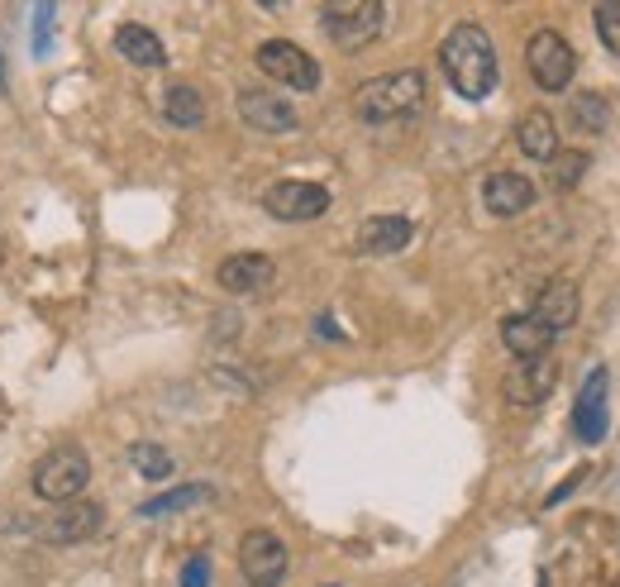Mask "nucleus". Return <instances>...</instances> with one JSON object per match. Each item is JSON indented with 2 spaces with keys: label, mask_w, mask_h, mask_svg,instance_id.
Returning a JSON list of instances; mask_svg holds the SVG:
<instances>
[{
  "label": "nucleus",
  "mask_w": 620,
  "mask_h": 587,
  "mask_svg": "<svg viewBox=\"0 0 620 587\" xmlns=\"http://www.w3.org/2000/svg\"><path fill=\"white\" fill-rule=\"evenodd\" d=\"M439 67H444L449 87L463 95V101H487L492 87H496V48L482 24L463 20L453 24L439 44Z\"/></svg>",
  "instance_id": "nucleus-1"
},
{
  "label": "nucleus",
  "mask_w": 620,
  "mask_h": 587,
  "mask_svg": "<svg viewBox=\"0 0 620 587\" xmlns=\"http://www.w3.org/2000/svg\"><path fill=\"white\" fill-rule=\"evenodd\" d=\"M425 105V77L416 67L406 72H387V77H372L353 91V115L363 125H392V120H410Z\"/></svg>",
  "instance_id": "nucleus-2"
},
{
  "label": "nucleus",
  "mask_w": 620,
  "mask_h": 587,
  "mask_svg": "<svg viewBox=\"0 0 620 587\" xmlns=\"http://www.w3.org/2000/svg\"><path fill=\"white\" fill-rule=\"evenodd\" d=\"M382 24H387V5L382 0H329V5H320V30L343 53L368 48L382 34Z\"/></svg>",
  "instance_id": "nucleus-3"
},
{
  "label": "nucleus",
  "mask_w": 620,
  "mask_h": 587,
  "mask_svg": "<svg viewBox=\"0 0 620 587\" xmlns=\"http://www.w3.org/2000/svg\"><path fill=\"white\" fill-rule=\"evenodd\" d=\"M87 483H91V459L81 454L77 444L53 449V454H44V459H38V469H34V493L44 501H53V507L77 501Z\"/></svg>",
  "instance_id": "nucleus-4"
},
{
  "label": "nucleus",
  "mask_w": 620,
  "mask_h": 587,
  "mask_svg": "<svg viewBox=\"0 0 620 587\" xmlns=\"http://www.w3.org/2000/svg\"><path fill=\"white\" fill-rule=\"evenodd\" d=\"M526 67L540 91H568V81L577 72V53L559 30H540L526 44Z\"/></svg>",
  "instance_id": "nucleus-5"
},
{
  "label": "nucleus",
  "mask_w": 620,
  "mask_h": 587,
  "mask_svg": "<svg viewBox=\"0 0 620 587\" xmlns=\"http://www.w3.org/2000/svg\"><path fill=\"white\" fill-rule=\"evenodd\" d=\"M263 211L272 221H286V225H306V221H320L329 211V191L320 182H301V177H286V182H272L263 191Z\"/></svg>",
  "instance_id": "nucleus-6"
},
{
  "label": "nucleus",
  "mask_w": 620,
  "mask_h": 587,
  "mask_svg": "<svg viewBox=\"0 0 620 587\" xmlns=\"http://www.w3.org/2000/svg\"><path fill=\"white\" fill-rule=\"evenodd\" d=\"M272 81H282V87L292 91H315L320 87V63L311 58L301 44L292 38H268V44H258V58H253Z\"/></svg>",
  "instance_id": "nucleus-7"
},
{
  "label": "nucleus",
  "mask_w": 620,
  "mask_h": 587,
  "mask_svg": "<svg viewBox=\"0 0 620 587\" xmlns=\"http://www.w3.org/2000/svg\"><path fill=\"white\" fill-rule=\"evenodd\" d=\"M239 568L248 587H278L286 568H292V554H286V544L272 530H248L239 540Z\"/></svg>",
  "instance_id": "nucleus-8"
},
{
  "label": "nucleus",
  "mask_w": 620,
  "mask_h": 587,
  "mask_svg": "<svg viewBox=\"0 0 620 587\" xmlns=\"http://www.w3.org/2000/svg\"><path fill=\"white\" fill-rule=\"evenodd\" d=\"M38 526V540L48 544H77V540H91L95 530L105 526V511L95 507V501H63V507H53V516H44Z\"/></svg>",
  "instance_id": "nucleus-9"
},
{
  "label": "nucleus",
  "mask_w": 620,
  "mask_h": 587,
  "mask_svg": "<svg viewBox=\"0 0 620 587\" xmlns=\"http://www.w3.org/2000/svg\"><path fill=\"white\" fill-rule=\"evenodd\" d=\"M606 392H611V373L597 363L577 392V406H573V430L583 444H601L606 440Z\"/></svg>",
  "instance_id": "nucleus-10"
},
{
  "label": "nucleus",
  "mask_w": 620,
  "mask_h": 587,
  "mask_svg": "<svg viewBox=\"0 0 620 587\" xmlns=\"http://www.w3.org/2000/svg\"><path fill=\"white\" fill-rule=\"evenodd\" d=\"M554 387H559V363L549 359V353L544 359H520L501 382V392L511 406H540Z\"/></svg>",
  "instance_id": "nucleus-11"
},
{
  "label": "nucleus",
  "mask_w": 620,
  "mask_h": 587,
  "mask_svg": "<svg viewBox=\"0 0 620 587\" xmlns=\"http://www.w3.org/2000/svg\"><path fill=\"white\" fill-rule=\"evenodd\" d=\"M239 115H244L248 129H263V134L296 129V105H286V95L263 91V87H244L239 91Z\"/></svg>",
  "instance_id": "nucleus-12"
},
{
  "label": "nucleus",
  "mask_w": 620,
  "mask_h": 587,
  "mask_svg": "<svg viewBox=\"0 0 620 587\" xmlns=\"http://www.w3.org/2000/svg\"><path fill=\"white\" fill-rule=\"evenodd\" d=\"M219 286L234 296H253V292H268L272 278H278V268H272V258L268 253H234L219 263Z\"/></svg>",
  "instance_id": "nucleus-13"
},
{
  "label": "nucleus",
  "mask_w": 620,
  "mask_h": 587,
  "mask_svg": "<svg viewBox=\"0 0 620 587\" xmlns=\"http://www.w3.org/2000/svg\"><path fill=\"white\" fill-rule=\"evenodd\" d=\"M577 311H583V302H577V282L568 278H554L540 286V296H534V311L530 316L544 325V330H568V325L577 320Z\"/></svg>",
  "instance_id": "nucleus-14"
},
{
  "label": "nucleus",
  "mask_w": 620,
  "mask_h": 587,
  "mask_svg": "<svg viewBox=\"0 0 620 587\" xmlns=\"http://www.w3.org/2000/svg\"><path fill=\"white\" fill-rule=\"evenodd\" d=\"M482 201H487L492 215L511 221V215L534 206V182L530 177H520V172H492L487 182H482Z\"/></svg>",
  "instance_id": "nucleus-15"
},
{
  "label": "nucleus",
  "mask_w": 620,
  "mask_h": 587,
  "mask_svg": "<svg viewBox=\"0 0 620 587\" xmlns=\"http://www.w3.org/2000/svg\"><path fill=\"white\" fill-rule=\"evenodd\" d=\"M410 235H416V225L406 221V215H372V221L358 229V253L363 258H387V253H402Z\"/></svg>",
  "instance_id": "nucleus-16"
},
{
  "label": "nucleus",
  "mask_w": 620,
  "mask_h": 587,
  "mask_svg": "<svg viewBox=\"0 0 620 587\" xmlns=\"http://www.w3.org/2000/svg\"><path fill=\"white\" fill-rule=\"evenodd\" d=\"M115 53L124 63L144 67V72L168 67V48H162V38L148 30V24H120V30H115Z\"/></svg>",
  "instance_id": "nucleus-17"
},
{
  "label": "nucleus",
  "mask_w": 620,
  "mask_h": 587,
  "mask_svg": "<svg viewBox=\"0 0 620 587\" xmlns=\"http://www.w3.org/2000/svg\"><path fill=\"white\" fill-rule=\"evenodd\" d=\"M501 345L516 353V363L520 359H544L549 345H554V330H544L534 316H506L501 320Z\"/></svg>",
  "instance_id": "nucleus-18"
},
{
  "label": "nucleus",
  "mask_w": 620,
  "mask_h": 587,
  "mask_svg": "<svg viewBox=\"0 0 620 587\" xmlns=\"http://www.w3.org/2000/svg\"><path fill=\"white\" fill-rule=\"evenodd\" d=\"M516 144H520V154H526L530 162H549V158L559 154V129H554V120H549L544 111H530V115L516 125Z\"/></svg>",
  "instance_id": "nucleus-19"
},
{
  "label": "nucleus",
  "mask_w": 620,
  "mask_h": 587,
  "mask_svg": "<svg viewBox=\"0 0 620 587\" xmlns=\"http://www.w3.org/2000/svg\"><path fill=\"white\" fill-rule=\"evenodd\" d=\"M162 115H168L177 129H196L205 120V95L196 87H187V81H177V87H168V95H162Z\"/></svg>",
  "instance_id": "nucleus-20"
},
{
  "label": "nucleus",
  "mask_w": 620,
  "mask_h": 587,
  "mask_svg": "<svg viewBox=\"0 0 620 587\" xmlns=\"http://www.w3.org/2000/svg\"><path fill=\"white\" fill-rule=\"evenodd\" d=\"M215 497V487L211 483H187V487H172V493H158V497H148L139 516H172V511H187V507H201V501H211Z\"/></svg>",
  "instance_id": "nucleus-21"
},
{
  "label": "nucleus",
  "mask_w": 620,
  "mask_h": 587,
  "mask_svg": "<svg viewBox=\"0 0 620 587\" xmlns=\"http://www.w3.org/2000/svg\"><path fill=\"white\" fill-rule=\"evenodd\" d=\"M129 459H134V469H139L148 483H162V477H172V454L162 444H154V440H139L129 449Z\"/></svg>",
  "instance_id": "nucleus-22"
},
{
  "label": "nucleus",
  "mask_w": 620,
  "mask_h": 587,
  "mask_svg": "<svg viewBox=\"0 0 620 587\" xmlns=\"http://www.w3.org/2000/svg\"><path fill=\"white\" fill-rule=\"evenodd\" d=\"M583 172H587V154H554L549 158V182H554L559 191H568L583 182Z\"/></svg>",
  "instance_id": "nucleus-23"
},
{
  "label": "nucleus",
  "mask_w": 620,
  "mask_h": 587,
  "mask_svg": "<svg viewBox=\"0 0 620 587\" xmlns=\"http://www.w3.org/2000/svg\"><path fill=\"white\" fill-rule=\"evenodd\" d=\"M573 120H577L583 129H591V134L606 129V101H601L597 91H583V95L573 101Z\"/></svg>",
  "instance_id": "nucleus-24"
},
{
  "label": "nucleus",
  "mask_w": 620,
  "mask_h": 587,
  "mask_svg": "<svg viewBox=\"0 0 620 587\" xmlns=\"http://www.w3.org/2000/svg\"><path fill=\"white\" fill-rule=\"evenodd\" d=\"M591 20H597V38L620 58V5H597Z\"/></svg>",
  "instance_id": "nucleus-25"
},
{
  "label": "nucleus",
  "mask_w": 620,
  "mask_h": 587,
  "mask_svg": "<svg viewBox=\"0 0 620 587\" xmlns=\"http://www.w3.org/2000/svg\"><path fill=\"white\" fill-rule=\"evenodd\" d=\"M182 587H211V558H205V554L187 558V568H182Z\"/></svg>",
  "instance_id": "nucleus-26"
},
{
  "label": "nucleus",
  "mask_w": 620,
  "mask_h": 587,
  "mask_svg": "<svg viewBox=\"0 0 620 587\" xmlns=\"http://www.w3.org/2000/svg\"><path fill=\"white\" fill-rule=\"evenodd\" d=\"M48 24H53V5L34 10V53H48Z\"/></svg>",
  "instance_id": "nucleus-27"
},
{
  "label": "nucleus",
  "mask_w": 620,
  "mask_h": 587,
  "mask_svg": "<svg viewBox=\"0 0 620 587\" xmlns=\"http://www.w3.org/2000/svg\"><path fill=\"white\" fill-rule=\"evenodd\" d=\"M0 87H5V58H0Z\"/></svg>",
  "instance_id": "nucleus-28"
}]
</instances>
